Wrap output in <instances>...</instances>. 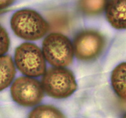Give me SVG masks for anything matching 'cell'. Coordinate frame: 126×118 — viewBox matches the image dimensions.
Returning a JSON list of instances; mask_svg holds the SVG:
<instances>
[{"label":"cell","mask_w":126,"mask_h":118,"mask_svg":"<svg viewBox=\"0 0 126 118\" xmlns=\"http://www.w3.org/2000/svg\"><path fill=\"white\" fill-rule=\"evenodd\" d=\"M11 27L18 37L27 40L41 39L49 30L47 21L39 13L30 9L16 12L11 18Z\"/></svg>","instance_id":"obj_1"},{"label":"cell","mask_w":126,"mask_h":118,"mask_svg":"<svg viewBox=\"0 0 126 118\" xmlns=\"http://www.w3.org/2000/svg\"><path fill=\"white\" fill-rule=\"evenodd\" d=\"M42 85L46 94L55 99L67 98L77 88L73 73L64 67H53L46 71Z\"/></svg>","instance_id":"obj_2"},{"label":"cell","mask_w":126,"mask_h":118,"mask_svg":"<svg viewBox=\"0 0 126 118\" xmlns=\"http://www.w3.org/2000/svg\"><path fill=\"white\" fill-rule=\"evenodd\" d=\"M42 52L47 62L54 67H64L71 64L74 48L71 40L64 35L53 32L48 35L42 44Z\"/></svg>","instance_id":"obj_3"},{"label":"cell","mask_w":126,"mask_h":118,"mask_svg":"<svg viewBox=\"0 0 126 118\" xmlns=\"http://www.w3.org/2000/svg\"><path fill=\"white\" fill-rule=\"evenodd\" d=\"M15 63L20 71L29 77L40 76L46 71V59L42 51L30 42L22 44L16 49Z\"/></svg>","instance_id":"obj_4"},{"label":"cell","mask_w":126,"mask_h":118,"mask_svg":"<svg viewBox=\"0 0 126 118\" xmlns=\"http://www.w3.org/2000/svg\"><path fill=\"white\" fill-rule=\"evenodd\" d=\"M73 45L78 59L90 61L96 59L102 54L105 40L101 34L95 30H86L76 35Z\"/></svg>","instance_id":"obj_5"},{"label":"cell","mask_w":126,"mask_h":118,"mask_svg":"<svg viewBox=\"0 0 126 118\" xmlns=\"http://www.w3.org/2000/svg\"><path fill=\"white\" fill-rule=\"evenodd\" d=\"M41 83L29 76H21L16 79L11 87L12 99L19 105L31 107L37 105L44 97Z\"/></svg>","instance_id":"obj_6"},{"label":"cell","mask_w":126,"mask_h":118,"mask_svg":"<svg viewBox=\"0 0 126 118\" xmlns=\"http://www.w3.org/2000/svg\"><path fill=\"white\" fill-rule=\"evenodd\" d=\"M105 15L108 22L114 29H126V0H109Z\"/></svg>","instance_id":"obj_7"},{"label":"cell","mask_w":126,"mask_h":118,"mask_svg":"<svg viewBox=\"0 0 126 118\" xmlns=\"http://www.w3.org/2000/svg\"><path fill=\"white\" fill-rule=\"evenodd\" d=\"M111 84L115 94L126 100V63H122L113 69L111 75Z\"/></svg>","instance_id":"obj_8"},{"label":"cell","mask_w":126,"mask_h":118,"mask_svg":"<svg viewBox=\"0 0 126 118\" xmlns=\"http://www.w3.org/2000/svg\"><path fill=\"white\" fill-rule=\"evenodd\" d=\"M16 73L15 63L9 56H0V91L12 84Z\"/></svg>","instance_id":"obj_9"},{"label":"cell","mask_w":126,"mask_h":118,"mask_svg":"<svg viewBox=\"0 0 126 118\" xmlns=\"http://www.w3.org/2000/svg\"><path fill=\"white\" fill-rule=\"evenodd\" d=\"M49 29L55 32L67 30L70 25L69 15L64 12H54L47 17Z\"/></svg>","instance_id":"obj_10"},{"label":"cell","mask_w":126,"mask_h":118,"mask_svg":"<svg viewBox=\"0 0 126 118\" xmlns=\"http://www.w3.org/2000/svg\"><path fill=\"white\" fill-rule=\"evenodd\" d=\"M109 0H79L78 6L84 14L96 15L105 10Z\"/></svg>","instance_id":"obj_11"},{"label":"cell","mask_w":126,"mask_h":118,"mask_svg":"<svg viewBox=\"0 0 126 118\" xmlns=\"http://www.w3.org/2000/svg\"><path fill=\"white\" fill-rule=\"evenodd\" d=\"M29 118H66L57 108L51 105H40L34 109L29 114Z\"/></svg>","instance_id":"obj_12"},{"label":"cell","mask_w":126,"mask_h":118,"mask_svg":"<svg viewBox=\"0 0 126 118\" xmlns=\"http://www.w3.org/2000/svg\"><path fill=\"white\" fill-rule=\"evenodd\" d=\"M10 47V38L6 30L0 25V56H4Z\"/></svg>","instance_id":"obj_13"},{"label":"cell","mask_w":126,"mask_h":118,"mask_svg":"<svg viewBox=\"0 0 126 118\" xmlns=\"http://www.w3.org/2000/svg\"><path fill=\"white\" fill-rule=\"evenodd\" d=\"M15 0H0V10H4L12 5Z\"/></svg>","instance_id":"obj_14"},{"label":"cell","mask_w":126,"mask_h":118,"mask_svg":"<svg viewBox=\"0 0 126 118\" xmlns=\"http://www.w3.org/2000/svg\"><path fill=\"white\" fill-rule=\"evenodd\" d=\"M123 118H126V114H125V115H124V116L123 117Z\"/></svg>","instance_id":"obj_15"}]
</instances>
